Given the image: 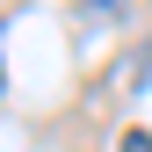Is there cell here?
<instances>
[{
    "label": "cell",
    "instance_id": "6da1fadb",
    "mask_svg": "<svg viewBox=\"0 0 152 152\" xmlns=\"http://www.w3.org/2000/svg\"><path fill=\"white\" fill-rule=\"evenodd\" d=\"M123 7H130V0H80V15H87V22H116Z\"/></svg>",
    "mask_w": 152,
    "mask_h": 152
},
{
    "label": "cell",
    "instance_id": "7a4b0ae2",
    "mask_svg": "<svg viewBox=\"0 0 152 152\" xmlns=\"http://www.w3.org/2000/svg\"><path fill=\"white\" fill-rule=\"evenodd\" d=\"M116 152H152V130H123V138H116Z\"/></svg>",
    "mask_w": 152,
    "mask_h": 152
},
{
    "label": "cell",
    "instance_id": "3957f363",
    "mask_svg": "<svg viewBox=\"0 0 152 152\" xmlns=\"http://www.w3.org/2000/svg\"><path fill=\"white\" fill-rule=\"evenodd\" d=\"M0 80H7V72H0Z\"/></svg>",
    "mask_w": 152,
    "mask_h": 152
}]
</instances>
